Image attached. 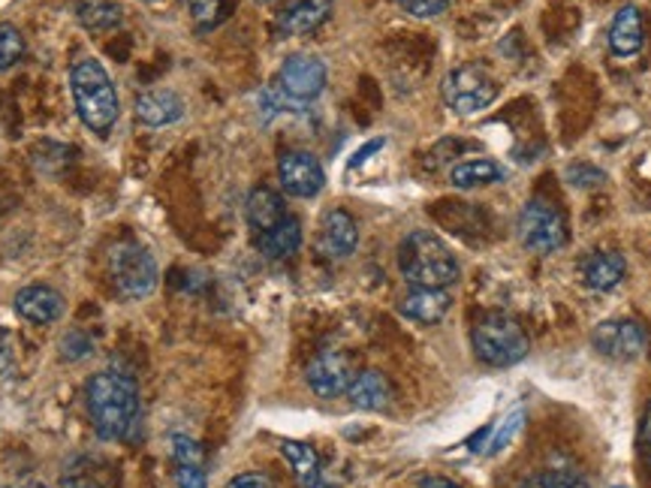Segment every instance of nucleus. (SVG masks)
I'll return each instance as SVG.
<instances>
[{"label":"nucleus","mask_w":651,"mask_h":488,"mask_svg":"<svg viewBox=\"0 0 651 488\" xmlns=\"http://www.w3.org/2000/svg\"><path fill=\"white\" fill-rule=\"evenodd\" d=\"M85 404L91 425L103 441H136L143 404L130 378L118 371H99L85 386Z\"/></svg>","instance_id":"f257e3e1"},{"label":"nucleus","mask_w":651,"mask_h":488,"mask_svg":"<svg viewBox=\"0 0 651 488\" xmlns=\"http://www.w3.org/2000/svg\"><path fill=\"white\" fill-rule=\"evenodd\" d=\"M398 272L408 280L410 287H438L447 289L459 280L462 268L459 259L450 251V244L441 235L429 230H417L401 238L398 247Z\"/></svg>","instance_id":"f03ea898"},{"label":"nucleus","mask_w":651,"mask_h":488,"mask_svg":"<svg viewBox=\"0 0 651 488\" xmlns=\"http://www.w3.org/2000/svg\"><path fill=\"white\" fill-rule=\"evenodd\" d=\"M70 91L82 124L91 134L106 136L118 121V91L112 85L106 67L94 57H82L70 70Z\"/></svg>","instance_id":"7ed1b4c3"},{"label":"nucleus","mask_w":651,"mask_h":488,"mask_svg":"<svg viewBox=\"0 0 651 488\" xmlns=\"http://www.w3.org/2000/svg\"><path fill=\"white\" fill-rule=\"evenodd\" d=\"M471 344H474L476 359L483 365L510 368L522 362L531 350L528 332L522 329V322L510 314L492 311L483 314L471 329Z\"/></svg>","instance_id":"20e7f679"},{"label":"nucleus","mask_w":651,"mask_h":488,"mask_svg":"<svg viewBox=\"0 0 651 488\" xmlns=\"http://www.w3.org/2000/svg\"><path fill=\"white\" fill-rule=\"evenodd\" d=\"M109 275L112 284L124 293L127 299H148L157 289V263L148 247L136 242L112 244L109 251Z\"/></svg>","instance_id":"39448f33"},{"label":"nucleus","mask_w":651,"mask_h":488,"mask_svg":"<svg viewBox=\"0 0 651 488\" xmlns=\"http://www.w3.org/2000/svg\"><path fill=\"white\" fill-rule=\"evenodd\" d=\"M441 97L447 109L471 118L486 112L497 100V85L492 82L486 70L476 64H462V67L450 70L441 82Z\"/></svg>","instance_id":"423d86ee"},{"label":"nucleus","mask_w":651,"mask_h":488,"mask_svg":"<svg viewBox=\"0 0 651 488\" xmlns=\"http://www.w3.org/2000/svg\"><path fill=\"white\" fill-rule=\"evenodd\" d=\"M570 238L567 221L555 205L543 200L528 202L519 214V242L525 244V251L531 254H558L564 244Z\"/></svg>","instance_id":"0eeeda50"},{"label":"nucleus","mask_w":651,"mask_h":488,"mask_svg":"<svg viewBox=\"0 0 651 488\" xmlns=\"http://www.w3.org/2000/svg\"><path fill=\"white\" fill-rule=\"evenodd\" d=\"M326 78H329V70L317 55H290L277 70L275 85L296 103L298 109H305L308 103L321 97Z\"/></svg>","instance_id":"6e6552de"},{"label":"nucleus","mask_w":651,"mask_h":488,"mask_svg":"<svg viewBox=\"0 0 651 488\" xmlns=\"http://www.w3.org/2000/svg\"><path fill=\"white\" fill-rule=\"evenodd\" d=\"M591 344L600 356H607L612 362H633L649 350V332L637 320H607L591 332Z\"/></svg>","instance_id":"1a4fd4ad"},{"label":"nucleus","mask_w":651,"mask_h":488,"mask_svg":"<svg viewBox=\"0 0 651 488\" xmlns=\"http://www.w3.org/2000/svg\"><path fill=\"white\" fill-rule=\"evenodd\" d=\"M277 178L287 197L296 200H311L317 197L326 184V172H323L321 160L308 151H284L277 160Z\"/></svg>","instance_id":"9d476101"},{"label":"nucleus","mask_w":651,"mask_h":488,"mask_svg":"<svg viewBox=\"0 0 651 488\" xmlns=\"http://www.w3.org/2000/svg\"><path fill=\"white\" fill-rule=\"evenodd\" d=\"M356 371L350 356L335 353V350H326L321 353L305 371V380H308V389L317 395V399H338V395H347V389L354 383Z\"/></svg>","instance_id":"9b49d317"},{"label":"nucleus","mask_w":651,"mask_h":488,"mask_svg":"<svg viewBox=\"0 0 651 488\" xmlns=\"http://www.w3.org/2000/svg\"><path fill=\"white\" fill-rule=\"evenodd\" d=\"M335 0H290L277 15V36H305L329 22Z\"/></svg>","instance_id":"f8f14e48"},{"label":"nucleus","mask_w":651,"mask_h":488,"mask_svg":"<svg viewBox=\"0 0 651 488\" xmlns=\"http://www.w3.org/2000/svg\"><path fill=\"white\" fill-rule=\"evenodd\" d=\"M356 244H359V226H356L354 214L344 209H332L321 223V238H317L321 254L329 259H344V256L354 254Z\"/></svg>","instance_id":"ddd939ff"},{"label":"nucleus","mask_w":651,"mask_h":488,"mask_svg":"<svg viewBox=\"0 0 651 488\" xmlns=\"http://www.w3.org/2000/svg\"><path fill=\"white\" fill-rule=\"evenodd\" d=\"M450 308H453L450 293L438 287H410L408 296L398 301L401 317L420 322V326H434V322H441L443 317L450 314Z\"/></svg>","instance_id":"4468645a"},{"label":"nucleus","mask_w":651,"mask_h":488,"mask_svg":"<svg viewBox=\"0 0 651 488\" xmlns=\"http://www.w3.org/2000/svg\"><path fill=\"white\" fill-rule=\"evenodd\" d=\"M15 311H19V317H24L28 322L49 326V322L61 320V314H64V299H61V293H55L52 287L33 284V287H24L15 293Z\"/></svg>","instance_id":"2eb2a0df"},{"label":"nucleus","mask_w":651,"mask_h":488,"mask_svg":"<svg viewBox=\"0 0 651 488\" xmlns=\"http://www.w3.org/2000/svg\"><path fill=\"white\" fill-rule=\"evenodd\" d=\"M642 43H645V28H642V12L628 3L616 12L612 28H609V49L616 57H633L640 55Z\"/></svg>","instance_id":"dca6fc26"},{"label":"nucleus","mask_w":651,"mask_h":488,"mask_svg":"<svg viewBox=\"0 0 651 488\" xmlns=\"http://www.w3.org/2000/svg\"><path fill=\"white\" fill-rule=\"evenodd\" d=\"M579 268H582V280L597 293L619 287L624 275H628V263H624V256L619 251H595V254H588L579 263Z\"/></svg>","instance_id":"f3484780"},{"label":"nucleus","mask_w":651,"mask_h":488,"mask_svg":"<svg viewBox=\"0 0 651 488\" xmlns=\"http://www.w3.org/2000/svg\"><path fill=\"white\" fill-rule=\"evenodd\" d=\"M244 214H248L254 235H263L287 218V205H284V197L277 190L260 184V188L251 190V197L244 202Z\"/></svg>","instance_id":"a211bd4d"},{"label":"nucleus","mask_w":651,"mask_h":488,"mask_svg":"<svg viewBox=\"0 0 651 488\" xmlns=\"http://www.w3.org/2000/svg\"><path fill=\"white\" fill-rule=\"evenodd\" d=\"M61 488H115V470L103 458L76 455L64 465Z\"/></svg>","instance_id":"6ab92c4d"},{"label":"nucleus","mask_w":651,"mask_h":488,"mask_svg":"<svg viewBox=\"0 0 651 488\" xmlns=\"http://www.w3.org/2000/svg\"><path fill=\"white\" fill-rule=\"evenodd\" d=\"M185 115V103L178 100V94L172 91H145L139 94V100H136V118L145 124V127H169V124H176L178 118Z\"/></svg>","instance_id":"aec40b11"},{"label":"nucleus","mask_w":651,"mask_h":488,"mask_svg":"<svg viewBox=\"0 0 651 488\" xmlns=\"http://www.w3.org/2000/svg\"><path fill=\"white\" fill-rule=\"evenodd\" d=\"M302 247V223L287 214L284 221L277 223L275 230L256 235V251L265 256V259H290Z\"/></svg>","instance_id":"412c9836"},{"label":"nucleus","mask_w":651,"mask_h":488,"mask_svg":"<svg viewBox=\"0 0 651 488\" xmlns=\"http://www.w3.org/2000/svg\"><path fill=\"white\" fill-rule=\"evenodd\" d=\"M347 399L359 411H384V407H389L392 389H389V380L384 374L363 371V374H356L350 389H347Z\"/></svg>","instance_id":"4be33fe9"},{"label":"nucleus","mask_w":651,"mask_h":488,"mask_svg":"<svg viewBox=\"0 0 651 488\" xmlns=\"http://www.w3.org/2000/svg\"><path fill=\"white\" fill-rule=\"evenodd\" d=\"M281 453L293 467V474H296L298 486L302 488H332L326 479H323L321 470V458L314 453V446L308 444H298V441H284L281 444Z\"/></svg>","instance_id":"5701e85b"},{"label":"nucleus","mask_w":651,"mask_h":488,"mask_svg":"<svg viewBox=\"0 0 651 488\" xmlns=\"http://www.w3.org/2000/svg\"><path fill=\"white\" fill-rule=\"evenodd\" d=\"M504 178H507V172L497 167L495 160H486V157H471V160H462V163H455L450 169V181L459 190L486 188V184H497Z\"/></svg>","instance_id":"b1692460"},{"label":"nucleus","mask_w":651,"mask_h":488,"mask_svg":"<svg viewBox=\"0 0 651 488\" xmlns=\"http://www.w3.org/2000/svg\"><path fill=\"white\" fill-rule=\"evenodd\" d=\"M122 22V7L112 3V0H85L78 7V24L91 31V34H99V31H109L115 24Z\"/></svg>","instance_id":"393cba45"},{"label":"nucleus","mask_w":651,"mask_h":488,"mask_svg":"<svg viewBox=\"0 0 651 488\" xmlns=\"http://www.w3.org/2000/svg\"><path fill=\"white\" fill-rule=\"evenodd\" d=\"M190 19L197 22L199 31H211L232 15L235 0H188Z\"/></svg>","instance_id":"a878e982"},{"label":"nucleus","mask_w":651,"mask_h":488,"mask_svg":"<svg viewBox=\"0 0 651 488\" xmlns=\"http://www.w3.org/2000/svg\"><path fill=\"white\" fill-rule=\"evenodd\" d=\"M24 55V36L15 24H0V73L15 67Z\"/></svg>","instance_id":"bb28decb"},{"label":"nucleus","mask_w":651,"mask_h":488,"mask_svg":"<svg viewBox=\"0 0 651 488\" xmlns=\"http://www.w3.org/2000/svg\"><path fill=\"white\" fill-rule=\"evenodd\" d=\"M519 488H588L586 479H579L574 470H543L522 479Z\"/></svg>","instance_id":"cd10ccee"},{"label":"nucleus","mask_w":651,"mask_h":488,"mask_svg":"<svg viewBox=\"0 0 651 488\" xmlns=\"http://www.w3.org/2000/svg\"><path fill=\"white\" fill-rule=\"evenodd\" d=\"M522 422H525V413H522V411L507 413V416H504V422H501V428H492V441H489L483 453H486V455L501 453V449H504V446H507L510 441H513V434L519 432Z\"/></svg>","instance_id":"c85d7f7f"},{"label":"nucleus","mask_w":651,"mask_h":488,"mask_svg":"<svg viewBox=\"0 0 651 488\" xmlns=\"http://www.w3.org/2000/svg\"><path fill=\"white\" fill-rule=\"evenodd\" d=\"M172 458L181 467H202V446L188 434H176L172 437Z\"/></svg>","instance_id":"c756f323"},{"label":"nucleus","mask_w":651,"mask_h":488,"mask_svg":"<svg viewBox=\"0 0 651 488\" xmlns=\"http://www.w3.org/2000/svg\"><path fill=\"white\" fill-rule=\"evenodd\" d=\"M398 7L413 19H434L450 7V0H398Z\"/></svg>","instance_id":"7c9ffc66"},{"label":"nucleus","mask_w":651,"mask_h":488,"mask_svg":"<svg viewBox=\"0 0 651 488\" xmlns=\"http://www.w3.org/2000/svg\"><path fill=\"white\" fill-rule=\"evenodd\" d=\"M567 181L570 184H576V188H597V184H603L607 181V176L600 172L597 167H579V163H574V167L567 169Z\"/></svg>","instance_id":"2f4dec72"},{"label":"nucleus","mask_w":651,"mask_h":488,"mask_svg":"<svg viewBox=\"0 0 651 488\" xmlns=\"http://www.w3.org/2000/svg\"><path fill=\"white\" fill-rule=\"evenodd\" d=\"M178 488H206V467H181L176 465Z\"/></svg>","instance_id":"473e14b6"},{"label":"nucleus","mask_w":651,"mask_h":488,"mask_svg":"<svg viewBox=\"0 0 651 488\" xmlns=\"http://www.w3.org/2000/svg\"><path fill=\"white\" fill-rule=\"evenodd\" d=\"M61 350H64L66 359H82V356H88L91 350H94V344H91L88 338L82 332H70L64 338V344H61Z\"/></svg>","instance_id":"72a5a7b5"},{"label":"nucleus","mask_w":651,"mask_h":488,"mask_svg":"<svg viewBox=\"0 0 651 488\" xmlns=\"http://www.w3.org/2000/svg\"><path fill=\"white\" fill-rule=\"evenodd\" d=\"M227 488H277L272 482V477H265V474H239L235 479H230V486Z\"/></svg>","instance_id":"f704fd0d"},{"label":"nucleus","mask_w":651,"mask_h":488,"mask_svg":"<svg viewBox=\"0 0 651 488\" xmlns=\"http://www.w3.org/2000/svg\"><path fill=\"white\" fill-rule=\"evenodd\" d=\"M12 371H15V353H12L10 335L0 332V374L7 378V374H12Z\"/></svg>","instance_id":"c9c22d12"},{"label":"nucleus","mask_w":651,"mask_h":488,"mask_svg":"<svg viewBox=\"0 0 651 488\" xmlns=\"http://www.w3.org/2000/svg\"><path fill=\"white\" fill-rule=\"evenodd\" d=\"M380 148H384V139H371V142H368V145H363V151H359V155H354V160H350V169L363 167L365 160H368V157H371V155H377Z\"/></svg>","instance_id":"e433bc0d"},{"label":"nucleus","mask_w":651,"mask_h":488,"mask_svg":"<svg viewBox=\"0 0 651 488\" xmlns=\"http://www.w3.org/2000/svg\"><path fill=\"white\" fill-rule=\"evenodd\" d=\"M420 488H462V486L447 477H426L420 479Z\"/></svg>","instance_id":"4c0bfd02"},{"label":"nucleus","mask_w":651,"mask_h":488,"mask_svg":"<svg viewBox=\"0 0 651 488\" xmlns=\"http://www.w3.org/2000/svg\"><path fill=\"white\" fill-rule=\"evenodd\" d=\"M642 446L651 453V404H649V413H645V420H642Z\"/></svg>","instance_id":"58836bf2"},{"label":"nucleus","mask_w":651,"mask_h":488,"mask_svg":"<svg viewBox=\"0 0 651 488\" xmlns=\"http://www.w3.org/2000/svg\"><path fill=\"white\" fill-rule=\"evenodd\" d=\"M12 488H31V486H12Z\"/></svg>","instance_id":"ea45409f"},{"label":"nucleus","mask_w":651,"mask_h":488,"mask_svg":"<svg viewBox=\"0 0 651 488\" xmlns=\"http://www.w3.org/2000/svg\"><path fill=\"white\" fill-rule=\"evenodd\" d=\"M256 3H269V0H256Z\"/></svg>","instance_id":"a19ab883"},{"label":"nucleus","mask_w":651,"mask_h":488,"mask_svg":"<svg viewBox=\"0 0 651 488\" xmlns=\"http://www.w3.org/2000/svg\"><path fill=\"white\" fill-rule=\"evenodd\" d=\"M649 465H651V453H649Z\"/></svg>","instance_id":"79ce46f5"},{"label":"nucleus","mask_w":651,"mask_h":488,"mask_svg":"<svg viewBox=\"0 0 651 488\" xmlns=\"http://www.w3.org/2000/svg\"><path fill=\"white\" fill-rule=\"evenodd\" d=\"M616 488H621V486H616Z\"/></svg>","instance_id":"37998d69"}]
</instances>
